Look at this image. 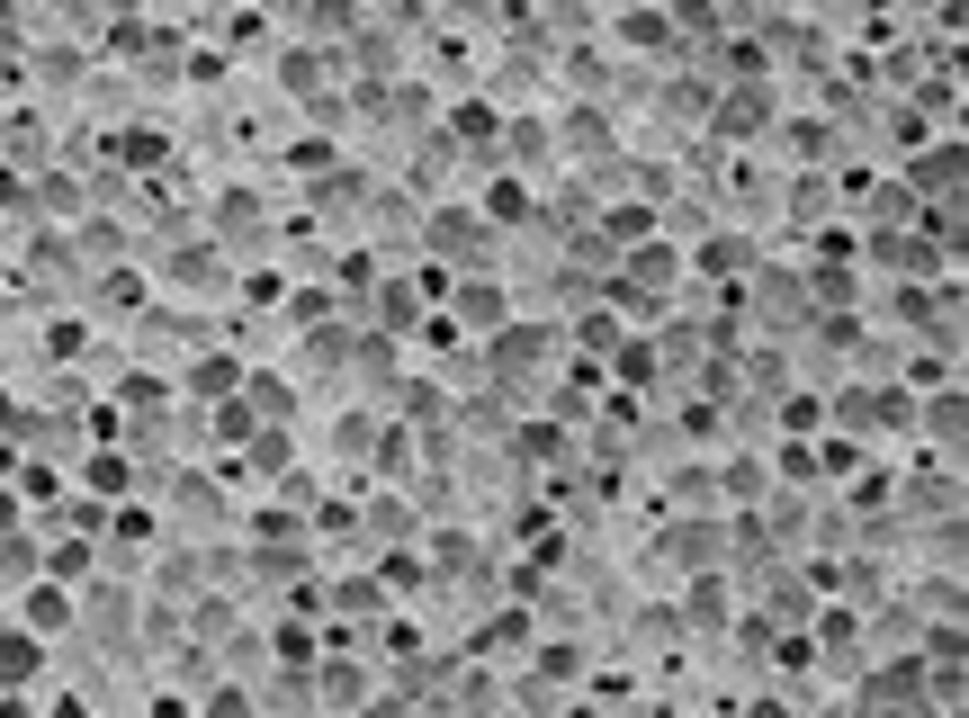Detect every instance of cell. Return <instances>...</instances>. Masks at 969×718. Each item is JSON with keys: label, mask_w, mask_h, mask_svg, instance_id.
<instances>
[{"label": "cell", "mask_w": 969, "mask_h": 718, "mask_svg": "<svg viewBox=\"0 0 969 718\" xmlns=\"http://www.w3.org/2000/svg\"><path fill=\"white\" fill-rule=\"evenodd\" d=\"M0 674H36V646L28 637H0Z\"/></svg>", "instance_id": "6da1fadb"}]
</instances>
